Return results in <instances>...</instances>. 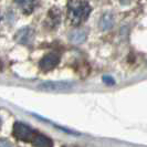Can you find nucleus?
Wrapping results in <instances>:
<instances>
[{
    "mask_svg": "<svg viewBox=\"0 0 147 147\" xmlns=\"http://www.w3.org/2000/svg\"><path fill=\"white\" fill-rule=\"evenodd\" d=\"M32 144L34 147H53V142L43 134H36Z\"/></svg>",
    "mask_w": 147,
    "mask_h": 147,
    "instance_id": "nucleus-5",
    "label": "nucleus"
},
{
    "mask_svg": "<svg viewBox=\"0 0 147 147\" xmlns=\"http://www.w3.org/2000/svg\"><path fill=\"white\" fill-rule=\"evenodd\" d=\"M12 134L16 138L22 142H32L34 137V133L28 125L23 124L21 122H16L12 128Z\"/></svg>",
    "mask_w": 147,
    "mask_h": 147,
    "instance_id": "nucleus-2",
    "label": "nucleus"
},
{
    "mask_svg": "<svg viewBox=\"0 0 147 147\" xmlns=\"http://www.w3.org/2000/svg\"><path fill=\"white\" fill-rule=\"evenodd\" d=\"M33 39H34V31L31 28H23V29L19 30L16 36V40L22 44L32 43Z\"/></svg>",
    "mask_w": 147,
    "mask_h": 147,
    "instance_id": "nucleus-4",
    "label": "nucleus"
},
{
    "mask_svg": "<svg viewBox=\"0 0 147 147\" xmlns=\"http://www.w3.org/2000/svg\"><path fill=\"white\" fill-rule=\"evenodd\" d=\"M15 2L22 9V11L27 15L31 13L36 6L38 5V0H15Z\"/></svg>",
    "mask_w": 147,
    "mask_h": 147,
    "instance_id": "nucleus-6",
    "label": "nucleus"
},
{
    "mask_svg": "<svg viewBox=\"0 0 147 147\" xmlns=\"http://www.w3.org/2000/svg\"><path fill=\"white\" fill-rule=\"evenodd\" d=\"M60 62V57L59 54L57 53H48L47 55H44L43 58L41 59L39 65H40V69L42 71H50L52 69H54L55 66L59 64Z\"/></svg>",
    "mask_w": 147,
    "mask_h": 147,
    "instance_id": "nucleus-3",
    "label": "nucleus"
},
{
    "mask_svg": "<svg viewBox=\"0 0 147 147\" xmlns=\"http://www.w3.org/2000/svg\"><path fill=\"white\" fill-rule=\"evenodd\" d=\"M86 39V31L85 30H75L70 34V40L75 44H79L84 42Z\"/></svg>",
    "mask_w": 147,
    "mask_h": 147,
    "instance_id": "nucleus-8",
    "label": "nucleus"
},
{
    "mask_svg": "<svg viewBox=\"0 0 147 147\" xmlns=\"http://www.w3.org/2000/svg\"><path fill=\"white\" fill-rule=\"evenodd\" d=\"M91 13V7L86 0H70L67 3V18L73 26H80L86 21Z\"/></svg>",
    "mask_w": 147,
    "mask_h": 147,
    "instance_id": "nucleus-1",
    "label": "nucleus"
},
{
    "mask_svg": "<svg viewBox=\"0 0 147 147\" xmlns=\"http://www.w3.org/2000/svg\"><path fill=\"white\" fill-rule=\"evenodd\" d=\"M100 24H101V28L103 30L111 29L112 26H113V17H112V15H110V13L104 15L103 17H102V19H101Z\"/></svg>",
    "mask_w": 147,
    "mask_h": 147,
    "instance_id": "nucleus-9",
    "label": "nucleus"
},
{
    "mask_svg": "<svg viewBox=\"0 0 147 147\" xmlns=\"http://www.w3.org/2000/svg\"><path fill=\"white\" fill-rule=\"evenodd\" d=\"M72 86V84L66 83V82H48V83H43L42 85H40L41 88L44 90H64V88H70Z\"/></svg>",
    "mask_w": 147,
    "mask_h": 147,
    "instance_id": "nucleus-7",
    "label": "nucleus"
},
{
    "mask_svg": "<svg viewBox=\"0 0 147 147\" xmlns=\"http://www.w3.org/2000/svg\"><path fill=\"white\" fill-rule=\"evenodd\" d=\"M104 82L107 83V84H114V80H113L112 78H109V76H107V78H106V76L104 78Z\"/></svg>",
    "mask_w": 147,
    "mask_h": 147,
    "instance_id": "nucleus-11",
    "label": "nucleus"
},
{
    "mask_svg": "<svg viewBox=\"0 0 147 147\" xmlns=\"http://www.w3.org/2000/svg\"><path fill=\"white\" fill-rule=\"evenodd\" d=\"M0 147H11V145L6 140H1V142H0Z\"/></svg>",
    "mask_w": 147,
    "mask_h": 147,
    "instance_id": "nucleus-10",
    "label": "nucleus"
}]
</instances>
